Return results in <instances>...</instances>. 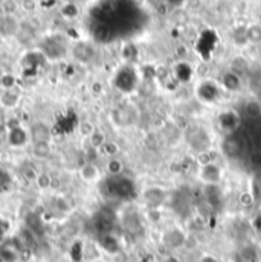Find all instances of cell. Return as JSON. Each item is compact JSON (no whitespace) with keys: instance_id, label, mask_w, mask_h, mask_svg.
I'll list each match as a JSON object with an SVG mask.
<instances>
[{"instance_id":"obj_1","label":"cell","mask_w":261,"mask_h":262,"mask_svg":"<svg viewBox=\"0 0 261 262\" xmlns=\"http://www.w3.org/2000/svg\"><path fill=\"white\" fill-rule=\"evenodd\" d=\"M78 172L84 183H98L101 180V169L93 162H86L81 165Z\"/></svg>"},{"instance_id":"obj_2","label":"cell","mask_w":261,"mask_h":262,"mask_svg":"<svg viewBox=\"0 0 261 262\" xmlns=\"http://www.w3.org/2000/svg\"><path fill=\"white\" fill-rule=\"evenodd\" d=\"M29 137L32 140V143H38V142H51V133L49 127L43 122H34L29 128Z\"/></svg>"},{"instance_id":"obj_3","label":"cell","mask_w":261,"mask_h":262,"mask_svg":"<svg viewBox=\"0 0 261 262\" xmlns=\"http://www.w3.org/2000/svg\"><path fill=\"white\" fill-rule=\"evenodd\" d=\"M187 235H184L179 229H171L168 232H165V235L162 236V243L168 247V249H179L185 244Z\"/></svg>"},{"instance_id":"obj_4","label":"cell","mask_w":261,"mask_h":262,"mask_svg":"<svg viewBox=\"0 0 261 262\" xmlns=\"http://www.w3.org/2000/svg\"><path fill=\"white\" fill-rule=\"evenodd\" d=\"M20 29H22V23L18 21V18L15 15H5V18L0 21V31L5 35L17 37Z\"/></svg>"},{"instance_id":"obj_5","label":"cell","mask_w":261,"mask_h":262,"mask_svg":"<svg viewBox=\"0 0 261 262\" xmlns=\"http://www.w3.org/2000/svg\"><path fill=\"white\" fill-rule=\"evenodd\" d=\"M20 104V95L11 89V90H3L0 93V107L6 110H12Z\"/></svg>"},{"instance_id":"obj_6","label":"cell","mask_w":261,"mask_h":262,"mask_svg":"<svg viewBox=\"0 0 261 262\" xmlns=\"http://www.w3.org/2000/svg\"><path fill=\"white\" fill-rule=\"evenodd\" d=\"M220 169L215 166V165H206V166H202V179L209 183V185H215L220 182Z\"/></svg>"},{"instance_id":"obj_7","label":"cell","mask_w":261,"mask_h":262,"mask_svg":"<svg viewBox=\"0 0 261 262\" xmlns=\"http://www.w3.org/2000/svg\"><path fill=\"white\" fill-rule=\"evenodd\" d=\"M223 151L225 154H228L229 157H238L240 151H242V143L237 137L229 136L226 140H223Z\"/></svg>"},{"instance_id":"obj_8","label":"cell","mask_w":261,"mask_h":262,"mask_svg":"<svg viewBox=\"0 0 261 262\" xmlns=\"http://www.w3.org/2000/svg\"><path fill=\"white\" fill-rule=\"evenodd\" d=\"M106 171L112 177H118L124 171V162L118 157H112V159H109V162L106 165Z\"/></svg>"},{"instance_id":"obj_9","label":"cell","mask_w":261,"mask_h":262,"mask_svg":"<svg viewBox=\"0 0 261 262\" xmlns=\"http://www.w3.org/2000/svg\"><path fill=\"white\" fill-rule=\"evenodd\" d=\"M223 85H225V89H228L231 92H235V90H240L242 81H240L238 75H235L232 72H228V73L223 75Z\"/></svg>"},{"instance_id":"obj_10","label":"cell","mask_w":261,"mask_h":262,"mask_svg":"<svg viewBox=\"0 0 261 262\" xmlns=\"http://www.w3.org/2000/svg\"><path fill=\"white\" fill-rule=\"evenodd\" d=\"M246 40L252 45H260L261 43V25L254 23L246 28Z\"/></svg>"},{"instance_id":"obj_11","label":"cell","mask_w":261,"mask_h":262,"mask_svg":"<svg viewBox=\"0 0 261 262\" xmlns=\"http://www.w3.org/2000/svg\"><path fill=\"white\" fill-rule=\"evenodd\" d=\"M32 152L35 157L45 159L51 154V142H38L32 143Z\"/></svg>"},{"instance_id":"obj_12","label":"cell","mask_w":261,"mask_h":262,"mask_svg":"<svg viewBox=\"0 0 261 262\" xmlns=\"http://www.w3.org/2000/svg\"><path fill=\"white\" fill-rule=\"evenodd\" d=\"M73 55L76 60L79 61H87L90 57H92V49L87 46V45H78L75 49H73Z\"/></svg>"},{"instance_id":"obj_13","label":"cell","mask_w":261,"mask_h":262,"mask_svg":"<svg viewBox=\"0 0 261 262\" xmlns=\"http://www.w3.org/2000/svg\"><path fill=\"white\" fill-rule=\"evenodd\" d=\"M89 140H90V146L95 148V149H98V148H103L104 146V143L107 142V137H106V134L103 131L95 130L93 134L89 137Z\"/></svg>"},{"instance_id":"obj_14","label":"cell","mask_w":261,"mask_h":262,"mask_svg":"<svg viewBox=\"0 0 261 262\" xmlns=\"http://www.w3.org/2000/svg\"><path fill=\"white\" fill-rule=\"evenodd\" d=\"M101 149H103L110 159H112V157H116V154L119 152V146H118L115 142H109V140L104 143V146H103Z\"/></svg>"},{"instance_id":"obj_15","label":"cell","mask_w":261,"mask_h":262,"mask_svg":"<svg viewBox=\"0 0 261 262\" xmlns=\"http://www.w3.org/2000/svg\"><path fill=\"white\" fill-rule=\"evenodd\" d=\"M35 185H37L38 189L46 191L49 188V185H51V177L48 174H38L37 179H35Z\"/></svg>"},{"instance_id":"obj_16","label":"cell","mask_w":261,"mask_h":262,"mask_svg":"<svg viewBox=\"0 0 261 262\" xmlns=\"http://www.w3.org/2000/svg\"><path fill=\"white\" fill-rule=\"evenodd\" d=\"M95 130H96V128H95V125H93L90 121H84V122L79 124V133H81L84 137H90Z\"/></svg>"},{"instance_id":"obj_17","label":"cell","mask_w":261,"mask_h":262,"mask_svg":"<svg viewBox=\"0 0 261 262\" xmlns=\"http://www.w3.org/2000/svg\"><path fill=\"white\" fill-rule=\"evenodd\" d=\"M212 160H214V157H211V152H209V151H200L198 156H197V162H198L202 166L211 165Z\"/></svg>"},{"instance_id":"obj_18","label":"cell","mask_w":261,"mask_h":262,"mask_svg":"<svg viewBox=\"0 0 261 262\" xmlns=\"http://www.w3.org/2000/svg\"><path fill=\"white\" fill-rule=\"evenodd\" d=\"M0 85L3 87V90H11V89H14V78H12V75H8V73L2 75V78H0Z\"/></svg>"},{"instance_id":"obj_19","label":"cell","mask_w":261,"mask_h":262,"mask_svg":"<svg viewBox=\"0 0 261 262\" xmlns=\"http://www.w3.org/2000/svg\"><path fill=\"white\" fill-rule=\"evenodd\" d=\"M20 6L26 12H34L35 8H37V3H35V0H22L20 2Z\"/></svg>"},{"instance_id":"obj_20","label":"cell","mask_w":261,"mask_h":262,"mask_svg":"<svg viewBox=\"0 0 261 262\" xmlns=\"http://www.w3.org/2000/svg\"><path fill=\"white\" fill-rule=\"evenodd\" d=\"M200 262H218V261H217L215 258H212V256H205V258H203Z\"/></svg>"},{"instance_id":"obj_21","label":"cell","mask_w":261,"mask_h":262,"mask_svg":"<svg viewBox=\"0 0 261 262\" xmlns=\"http://www.w3.org/2000/svg\"><path fill=\"white\" fill-rule=\"evenodd\" d=\"M165 262H180V259L176 258V256H168V258L165 259Z\"/></svg>"}]
</instances>
